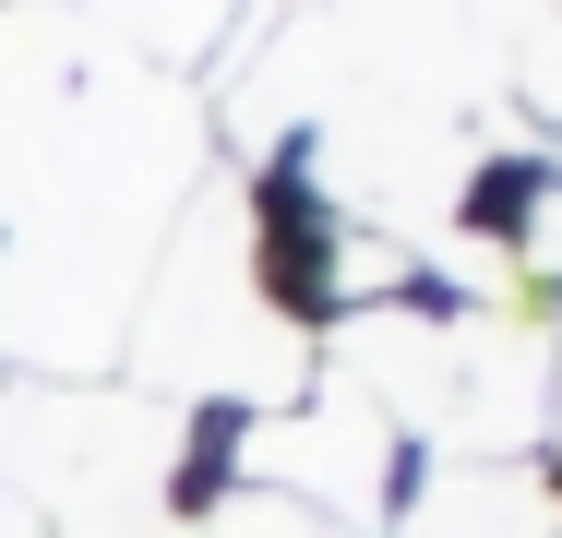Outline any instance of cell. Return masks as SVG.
I'll return each instance as SVG.
<instances>
[{
  "label": "cell",
  "mask_w": 562,
  "mask_h": 538,
  "mask_svg": "<svg viewBox=\"0 0 562 538\" xmlns=\"http://www.w3.org/2000/svg\"><path fill=\"white\" fill-rule=\"evenodd\" d=\"M515 85L539 97V120H562V24H551V36H527V48H515Z\"/></svg>",
  "instance_id": "7"
},
{
  "label": "cell",
  "mask_w": 562,
  "mask_h": 538,
  "mask_svg": "<svg viewBox=\"0 0 562 538\" xmlns=\"http://www.w3.org/2000/svg\"><path fill=\"white\" fill-rule=\"evenodd\" d=\"M251 479H263L276 503H312L324 527H359V515H383L395 419H383L359 383H324V395H300V407H276V419L251 430Z\"/></svg>",
  "instance_id": "3"
},
{
  "label": "cell",
  "mask_w": 562,
  "mask_h": 538,
  "mask_svg": "<svg viewBox=\"0 0 562 538\" xmlns=\"http://www.w3.org/2000/svg\"><path fill=\"white\" fill-rule=\"evenodd\" d=\"M0 538H36V527H24V515H12V503H0Z\"/></svg>",
  "instance_id": "9"
},
{
  "label": "cell",
  "mask_w": 562,
  "mask_h": 538,
  "mask_svg": "<svg viewBox=\"0 0 562 538\" xmlns=\"http://www.w3.org/2000/svg\"><path fill=\"white\" fill-rule=\"evenodd\" d=\"M551 430H562V383H551Z\"/></svg>",
  "instance_id": "10"
},
{
  "label": "cell",
  "mask_w": 562,
  "mask_h": 538,
  "mask_svg": "<svg viewBox=\"0 0 562 538\" xmlns=\"http://www.w3.org/2000/svg\"><path fill=\"white\" fill-rule=\"evenodd\" d=\"M144 371L180 395H300V323L251 276V204L204 192V215L144 276Z\"/></svg>",
  "instance_id": "2"
},
{
  "label": "cell",
  "mask_w": 562,
  "mask_h": 538,
  "mask_svg": "<svg viewBox=\"0 0 562 538\" xmlns=\"http://www.w3.org/2000/svg\"><path fill=\"white\" fill-rule=\"evenodd\" d=\"M395 538H551V491L527 467H443L431 491H407Z\"/></svg>",
  "instance_id": "4"
},
{
  "label": "cell",
  "mask_w": 562,
  "mask_h": 538,
  "mask_svg": "<svg viewBox=\"0 0 562 538\" xmlns=\"http://www.w3.org/2000/svg\"><path fill=\"white\" fill-rule=\"evenodd\" d=\"M467 12H479V36H491V48H503V36L527 48V36H551V24H562V0H467Z\"/></svg>",
  "instance_id": "6"
},
{
  "label": "cell",
  "mask_w": 562,
  "mask_h": 538,
  "mask_svg": "<svg viewBox=\"0 0 562 538\" xmlns=\"http://www.w3.org/2000/svg\"><path fill=\"white\" fill-rule=\"evenodd\" d=\"M515 276H562V180L527 204V251H515Z\"/></svg>",
  "instance_id": "8"
},
{
  "label": "cell",
  "mask_w": 562,
  "mask_h": 538,
  "mask_svg": "<svg viewBox=\"0 0 562 538\" xmlns=\"http://www.w3.org/2000/svg\"><path fill=\"white\" fill-rule=\"evenodd\" d=\"M395 430H431L443 467H515L551 430V323L527 300H467V312H359L336 347Z\"/></svg>",
  "instance_id": "1"
},
{
  "label": "cell",
  "mask_w": 562,
  "mask_h": 538,
  "mask_svg": "<svg viewBox=\"0 0 562 538\" xmlns=\"http://www.w3.org/2000/svg\"><path fill=\"white\" fill-rule=\"evenodd\" d=\"M72 12L120 48H144V60H192V48L227 36V0H72Z\"/></svg>",
  "instance_id": "5"
}]
</instances>
